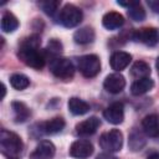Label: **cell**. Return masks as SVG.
Returning a JSON list of instances; mask_svg holds the SVG:
<instances>
[{
	"mask_svg": "<svg viewBox=\"0 0 159 159\" xmlns=\"http://www.w3.org/2000/svg\"><path fill=\"white\" fill-rule=\"evenodd\" d=\"M56 148L52 142L50 140H42L37 144L35 150L31 153L30 159H52L55 155Z\"/></svg>",
	"mask_w": 159,
	"mask_h": 159,
	"instance_id": "10",
	"label": "cell"
},
{
	"mask_svg": "<svg viewBox=\"0 0 159 159\" xmlns=\"http://www.w3.org/2000/svg\"><path fill=\"white\" fill-rule=\"evenodd\" d=\"M148 6L157 14H159V0H149L148 2Z\"/></svg>",
	"mask_w": 159,
	"mask_h": 159,
	"instance_id": "28",
	"label": "cell"
},
{
	"mask_svg": "<svg viewBox=\"0 0 159 159\" xmlns=\"http://www.w3.org/2000/svg\"><path fill=\"white\" fill-rule=\"evenodd\" d=\"M73 40L76 43H80V45H87V43H91L93 42L94 40V31L92 27L89 26H86V27H82L80 30H77L73 35Z\"/></svg>",
	"mask_w": 159,
	"mask_h": 159,
	"instance_id": "19",
	"label": "cell"
},
{
	"mask_svg": "<svg viewBox=\"0 0 159 159\" xmlns=\"http://www.w3.org/2000/svg\"><path fill=\"white\" fill-rule=\"evenodd\" d=\"M82 17H83V14H82L81 9H78L77 6H75L72 4L65 5L58 15V20L65 27L77 26L82 21Z\"/></svg>",
	"mask_w": 159,
	"mask_h": 159,
	"instance_id": "6",
	"label": "cell"
},
{
	"mask_svg": "<svg viewBox=\"0 0 159 159\" xmlns=\"http://www.w3.org/2000/svg\"><path fill=\"white\" fill-rule=\"evenodd\" d=\"M40 45H41L40 37L36 35H32L21 42L17 52L19 58L25 65L35 70H41L45 66V62L47 60L46 52L41 51Z\"/></svg>",
	"mask_w": 159,
	"mask_h": 159,
	"instance_id": "1",
	"label": "cell"
},
{
	"mask_svg": "<svg viewBox=\"0 0 159 159\" xmlns=\"http://www.w3.org/2000/svg\"><path fill=\"white\" fill-rule=\"evenodd\" d=\"M103 86L109 93L116 94V93H119L123 91V88L125 86V80L120 73H111L106 77Z\"/></svg>",
	"mask_w": 159,
	"mask_h": 159,
	"instance_id": "11",
	"label": "cell"
},
{
	"mask_svg": "<svg viewBox=\"0 0 159 159\" xmlns=\"http://www.w3.org/2000/svg\"><path fill=\"white\" fill-rule=\"evenodd\" d=\"M154 87V82L152 78L145 77V78H139L134 81L130 86V92L134 96H142L147 92H149Z\"/></svg>",
	"mask_w": 159,
	"mask_h": 159,
	"instance_id": "16",
	"label": "cell"
},
{
	"mask_svg": "<svg viewBox=\"0 0 159 159\" xmlns=\"http://www.w3.org/2000/svg\"><path fill=\"white\" fill-rule=\"evenodd\" d=\"M10 83L15 89H25L26 87H29L30 80L22 73H15L10 77Z\"/></svg>",
	"mask_w": 159,
	"mask_h": 159,
	"instance_id": "25",
	"label": "cell"
},
{
	"mask_svg": "<svg viewBox=\"0 0 159 159\" xmlns=\"http://www.w3.org/2000/svg\"><path fill=\"white\" fill-rule=\"evenodd\" d=\"M102 24L107 30H116V29H119L124 24V17L119 12L109 11V12L104 14V16L102 19Z\"/></svg>",
	"mask_w": 159,
	"mask_h": 159,
	"instance_id": "15",
	"label": "cell"
},
{
	"mask_svg": "<svg viewBox=\"0 0 159 159\" xmlns=\"http://www.w3.org/2000/svg\"><path fill=\"white\" fill-rule=\"evenodd\" d=\"M11 108L14 111V119H15L16 123H24L31 116V112H30L29 107L22 102H19V101L12 102Z\"/></svg>",
	"mask_w": 159,
	"mask_h": 159,
	"instance_id": "17",
	"label": "cell"
},
{
	"mask_svg": "<svg viewBox=\"0 0 159 159\" xmlns=\"http://www.w3.org/2000/svg\"><path fill=\"white\" fill-rule=\"evenodd\" d=\"M99 125H101V122L97 117H89L88 119L82 120L76 125V133L82 137L92 135L93 133H96Z\"/></svg>",
	"mask_w": 159,
	"mask_h": 159,
	"instance_id": "12",
	"label": "cell"
},
{
	"mask_svg": "<svg viewBox=\"0 0 159 159\" xmlns=\"http://www.w3.org/2000/svg\"><path fill=\"white\" fill-rule=\"evenodd\" d=\"M143 132L152 138L159 137V117L157 114H149L142 120Z\"/></svg>",
	"mask_w": 159,
	"mask_h": 159,
	"instance_id": "13",
	"label": "cell"
},
{
	"mask_svg": "<svg viewBox=\"0 0 159 159\" xmlns=\"http://www.w3.org/2000/svg\"><path fill=\"white\" fill-rule=\"evenodd\" d=\"M68 109L72 114L75 116H82V114H86L88 111H89V104L77 97H72L68 99Z\"/></svg>",
	"mask_w": 159,
	"mask_h": 159,
	"instance_id": "20",
	"label": "cell"
},
{
	"mask_svg": "<svg viewBox=\"0 0 159 159\" xmlns=\"http://www.w3.org/2000/svg\"><path fill=\"white\" fill-rule=\"evenodd\" d=\"M77 65L80 72L87 78L97 76L101 71V61L99 57L96 55H84L80 57Z\"/></svg>",
	"mask_w": 159,
	"mask_h": 159,
	"instance_id": "5",
	"label": "cell"
},
{
	"mask_svg": "<svg viewBox=\"0 0 159 159\" xmlns=\"http://www.w3.org/2000/svg\"><path fill=\"white\" fill-rule=\"evenodd\" d=\"M128 16L133 21H143L145 19V10L140 5V2L135 1L130 7H128Z\"/></svg>",
	"mask_w": 159,
	"mask_h": 159,
	"instance_id": "24",
	"label": "cell"
},
{
	"mask_svg": "<svg viewBox=\"0 0 159 159\" xmlns=\"http://www.w3.org/2000/svg\"><path fill=\"white\" fill-rule=\"evenodd\" d=\"M5 93H6V88H5V84H2V96H1V98L5 97Z\"/></svg>",
	"mask_w": 159,
	"mask_h": 159,
	"instance_id": "31",
	"label": "cell"
},
{
	"mask_svg": "<svg viewBox=\"0 0 159 159\" xmlns=\"http://www.w3.org/2000/svg\"><path fill=\"white\" fill-rule=\"evenodd\" d=\"M103 117L107 122L112 123V124H120L124 119V107L122 102H114L112 104H109L104 112H103Z\"/></svg>",
	"mask_w": 159,
	"mask_h": 159,
	"instance_id": "9",
	"label": "cell"
},
{
	"mask_svg": "<svg viewBox=\"0 0 159 159\" xmlns=\"http://www.w3.org/2000/svg\"><path fill=\"white\" fill-rule=\"evenodd\" d=\"M99 145L107 153L119 152L123 147V134L119 129H111L99 137Z\"/></svg>",
	"mask_w": 159,
	"mask_h": 159,
	"instance_id": "4",
	"label": "cell"
},
{
	"mask_svg": "<svg viewBox=\"0 0 159 159\" xmlns=\"http://www.w3.org/2000/svg\"><path fill=\"white\" fill-rule=\"evenodd\" d=\"M128 145H129V148H130L132 152L142 150V148L145 145V139H144V137H143L139 132L134 130V132H132L130 135H129Z\"/></svg>",
	"mask_w": 159,
	"mask_h": 159,
	"instance_id": "23",
	"label": "cell"
},
{
	"mask_svg": "<svg viewBox=\"0 0 159 159\" xmlns=\"http://www.w3.org/2000/svg\"><path fill=\"white\" fill-rule=\"evenodd\" d=\"M93 153V145L89 140H76L70 147V155L76 159H87Z\"/></svg>",
	"mask_w": 159,
	"mask_h": 159,
	"instance_id": "8",
	"label": "cell"
},
{
	"mask_svg": "<svg viewBox=\"0 0 159 159\" xmlns=\"http://www.w3.org/2000/svg\"><path fill=\"white\" fill-rule=\"evenodd\" d=\"M96 159H118V158L114 157V155H112L111 153H101V154L97 155Z\"/></svg>",
	"mask_w": 159,
	"mask_h": 159,
	"instance_id": "29",
	"label": "cell"
},
{
	"mask_svg": "<svg viewBox=\"0 0 159 159\" xmlns=\"http://www.w3.org/2000/svg\"><path fill=\"white\" fill-rule=\"evenodd\" d=\"M147 159H159V153H152L150 155H148Z\"/></svg>",
	"mask_w": 159,
	"mask_h": 159,
	"instance_id": "30",
	"label": "cell"
},
{
	"mask_svg": "<svg viewBox=\"0 0 159 159\" xmlns=\"http://www.w3.org/2000/svg\"><path fill=\"white\" fill-rule=\"evenodd\" d=\"M17 27H19L17 19L10 11L4 12L2 17H1V30L4 32H14Z\"/></svg>",
	"mask_w": 159,
	"mask_h": 159,
	"instance_id": "21",
	"label": "cell"
},
{
	"mask_svg": "<svg viewBox=\"0 0 159 159\" xmlns=\"http://www.w3.org/2000/svg\"><path fill=\"white\" fill-rule=\"evenodd\" d=\"M155 66H157V70H158V72H159V57L157 58V62H155Z\"/></svg>",
	"mask_w": 159,
	"mask_h": 159,
	"instance_id": "32",
	"label": "cell"
},
{
	"mask_svg": "<svg viewBox=\"0 0 159 159\" xmlns=\"http://www.w3.org/2000/svg\"><path fill=\"white\" fill-rule=\"evenodd\" d=\"M41 132L45 134H56L65 128V120L61 117H55L47 122L41 123Z\"/></svg>",
	"mask_w": 159,
	"mask_h": 159,
	"instance_id": "18",
	"label": "cell"
},
{
	"mask_svg": "<svg viewBox=\"0 0 159 159\" xmlns=\"http://www.w3.org/2000/svg\"><path fill=\"white\" fill-rule=\"evenodd\" d=\"M130 73L133 77L135 78H145V77H149L150 75V67L147 62L144 61H137L132 68H130Z\"/></svg>",
	"mask_w": 159,
	"mask_h": 159,
	"instance_id": "22",
	"label": "cell"
},
{
	"mask_svg": "<svg viewBox=\"0 0 159 159\" xmlns=\"http://www.w3.org/2000/svg\"><path fill=\"white\" fill-rule=\"evenodd\" d=\"M45 52H46V56H51L52 58L51 60H53V58H56V57H58V55L62 52V43L60 42V41H57V40H51L48 43H47V47H46V50H45Z\"/></svg>",
	"mask_w": 159,
	"mask_h": 159,
	"instance_id": "26",
	"label": "cell"
},
{
	"mask_svg": "<svg viewBox=\"0 0 159 159\" xmlns=\"http://www.w3.org/2000/svg\"><path fill=\"white\" fill-rule=\"evenodd\" d=\"M50 71L55 77L63 81H70L73 77L75 67L68 58L56 57L50 61Z\"/></svg>",
	"mask_w": 159,
	"mask_h": 159,
	"instance_id": "3",
	"label": "cell"
},
{
	"mask_svg": "<svg viewBox=\"0 0 159 159\" xmlns=\"http://www.w3.org/2000/svg\"><path fill=\"white\" fill-rule=\"evenodd\" d=\"M39 6L47 14V15H53L58 6H60V1H42L39 4Z\"/></svg>",
	"mask_w": 159,
	"mask_h": 159,
	"instance_id": "27",
	"label": "cell"
},
{
	"mask_svg": "<svg viewBox=\"0 0 159 159\" xmlns=\"http://www.w3.org/2000/svg\"><path fill=\"white\" fill-rule=\"evenodd\" d=\"M130 60H132V56L129 53H127L124 51H117V52H114L111 56L109 62H111V67L114 71H118L119 72V71L124 70L129 65Z\"/></svg>",
	"mask_w": 159,
	"mask_h": 159,
	"instance_id": "14",
	"label": "cell"
},
{
	"mask_svg": "<svg viewBox=\"0 0 159 159\" xmlns=\"http://www.w3.org/2000/svg\"><path fill=\"white\" fill-rule=\"evenodd\" d=\"M132 37L137 42H142L147 46H154L159 42V32L154 27H142L132 34Z\"/></svg>",
	"mask_w": 159,
	"mask_h": 159,
	"instance_id": "7",
	"label": "cell"
},
{
	"mask_svg": "<svg viewBox=\"0 0 159 159\" xmlns=\"http://www.w3.org/2000/svg\"><path fill=\"white\" fill-rule=\"evenodd\" d=\"M0 149L9 159H17L22 153L24 144L16 133L2 129L0 132Z\"/></svg>",
	"mask_w": 159,
	"mask_h": 159,
	"instance_id": "2",
	"label": "cell"
}]
</instances>
